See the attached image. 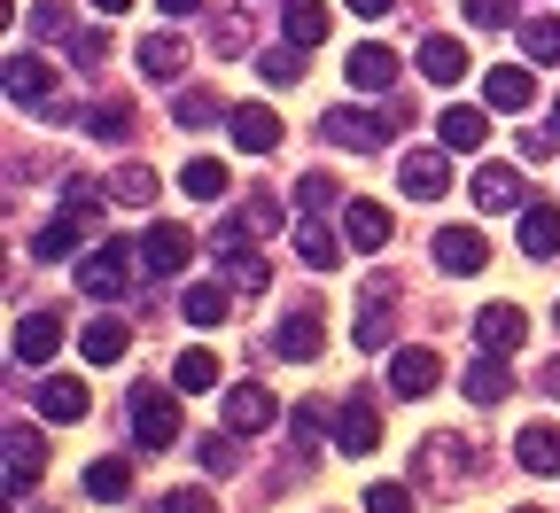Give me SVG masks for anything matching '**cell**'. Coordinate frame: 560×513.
<instances>
[{
	"mask_svg": "<svg viewBox=\"0 0 560 513\" xmlns=\"http://www.w3.org/2000/svg\"><path fill=\"white\" fill-rule=\"evenodd\" d=\"M405 117L412 109H382V102H350V109H327V140L335 149H350V156H374V149H389V140L405 132Z\"/></svg>",
	"mask_w": 560,
	"mask_h": 513,
	"instance_id": "cell-1",
	"label": "cell"
},
{
	"mask_svg": "<svg viewBox=\"0 0 560 513\" xmlns=\"http://www.w3.org/2000/svg\"><path fill=\"white\" fill-rule=\"evenodd\" d=\"M132 272H149V265H140V242H132V249H125V242H94V249L79 257V288H86L94 304H117L125 288H132Z\"/></svg>",
	"mask_w": 560,
	"mask_h": 513,
	"instance_id": "cell-2",
	"label": "cell"
},
{
	"mask_svg": "<svg viewBox=\"0 0 560 513\" xmlns=\"http://www.w3.org/2000/svg\"><path fill=\"white\" fill-rule=\"evenodd\" d=\"M467 467H475L467 435H459V428H436L429 444L412 452V490H459V482H467Z\"/></svg>",
	"mask_w": 560,
	"mask_h": 513,
	"instance_id": "cell-3",
	"label": "cell"
},
{
	"mask_svg": "<svg viewBox=\"0 0 560 513\" xmlns=\"http://www.w3.org/2000/svg\"><path fill=\"white\" fill-rule=\"evenodd\" d=\"M125 412H132V452H172V444H179V397H172V389H149V382H140Z\"/></svg>",
	"mask_w": 560,
	"mask_h": 513,
	"instance_id": "cell-4",
	"label": "cell"
},
{
	"mask_svg": "<svg viewBox=\"0 0 560 513\" xmlns=\"http://www.w3.org/2000/svg\"><path fill=\"white\" fill-rule=\"evenodd\" d=\"M272 350L289 358V365H312L319 350H327V319H319V304H296L289 319L272 327Z\"/></svg>",
	"mask_w": 560,
	"mask_h": 513,
	"instance_id": "cell-5",
	"label": "cell"
},
{
	"mask_svg": "<svg viewBox=\"0 0 560 513\" xmlns=\"http://www.w3.org/2000/svg\"><path fill=\"white\" fill-rule=\"evenodd\" d=\"M187 257H195V234H187V226H172V218H156V226L140 234V265H149L156 280L187 272Z\"/></svg>",
	"mask_w": 560,
	"mask_h": 513,
	"instance_id": "cell-6",
	"label": "cell"
},
{
	"mask_svg": "<svg viewBox=\"0 0 560 513\" xmlns=\"http://www.w3.org/2000/svg\"><path fill=\"white\" fill-rule=\"evenodd\" d=\"M389 234H397V226H389V202H366V195H359V202H342V242L359 249V257H382Z\"/></svg>",
	"mask_w": 560,
	"mask_h": 513,
	"instance_id": "cell-7",
	"label": "cell"
},
{
	"mask_svg": "<svg viewBox=\"0 0 560 513\" xmlns=\"http://www.w3.org/2000/svg\"><path fill=\"white\" fill-rule=\"evenodd\" d=\"M226 132H234L242 156H272V149H280V117H272L265 102H234V109H226Z\"/></svg>",
	"mask_w": 560,
	"mask_h": 513,
	"instance_id": "cell-8",
	"label": "cell"
},
{
	"mask_svg": "<svg viewBox=\"0 0 560 513\" xmlns=\"http://www.w3.org/2000/svg\"><path fill=\"white\" fill-rule=\"evenodd\" d=\"M132 62H140V79H149V86H179L187 79V39L179 32H149Z\"/></svg>",
	"mask_w": 560,
	"mask_h": 513,
	"instance_id": "cell-9",
	"label": "cell"
},
{
	"mask_svg": "<svg viewBox=\"0 0 560 513\" xmlns=\"http://www.w3.org/2000/svg\"><path fill=\"white\" fill-rule=\"evenodd\" d=\"M226 428H234V435H265V428H280V405H272V389H257V382H234V389H226Z\"/></svg>",
	"mask_w": 560,
	"mask_h": 513,
	"instance_id": "cell-10",
	"label": "cell"
},
{
	"mask_svg": "<svg viewBox=\"0 0 560 513\" xmlns=\"http://www.w3.org/2000/svg\"><path fill=\"white\" fill-rule=\"evenodd\" d=\"M436 382H444V358L436 350H420V342L412 350H389V389L397 397H429Z\"/></svg>",
	"mask_w": 560,
	"mask_h": 513,
	"instance_id": "cell-11",
	"label": "cell"
},
{
	"mask_svg": "<svg viewBox=\"0 0 560 513\" xmlns=\"http://www.w3.org/2000/svg\"><path fill=\"white\" fill-rule=\"evenodd\" d=\"M475 342L499 350V358L522 350V342H529V312H522V304H482V312H475Z\"/></svg>",
	"mask_w": 560,
	"mask_h": 513,
	"instance_id": "cell-12",
	"label": "cell"
},
{
	"mask_svg": "<svg viewBox=\"0 0 560 513\" xmlns=\"http://www.w3.org/2000/svg\"><path fill=\"white\" fill-rule=\"evenodd\" d=\"M86 405H94V397H86L79 374H47V382L32 389V412H39V420H86Z\"/></svg>",
	"mask_w": 560,
	"mask_h": 513,
	"instance_id": "cell-13",
	"label": "cell"
},
{
	"mask_svg": "<svg viewBox=\"0 0 560 513\" xmlns=\"http://www.w3.org/2000/svg\"><path fill=\"white\" fill-rule=\"evenodd\" d=\"M342 70H350V86H359V94H389V86H397V55H389L382 39H359Z\"/></svg>",
	"mask_w": 560,
	"mask_h": 513,
	"instance_id": "cell-14",
	"label": "cell"
},
{
	"mask_svg": "<svg viewBox=\"0 0 560 513\" xmlns=\"http://www.w3.org/2000/svg\"><path fill=\"white\" fill-rule=\"evenodd\" d=\"M9 102L16 109H47L55 102V70L39 55H9Z\"/></svg>",
	"mask_w": 560,
	"mask_h": 513,
	"instance_id": "cell-15",
	"label": "cell"
},
{
	"mask_svg": "<svg viewBox=\"0 0 560 513\" xmlns=\"http://www.w3.org/2000/svg\"><path fill=\"white\" fill-rule=\"evenodd\" d=\"M436 140H444L452 156H475L482 140H490V117H482V109H467V102H452V109H436Z\"/></svg>",
	"mask_w": 560,
	"mask_h": 513,
	"instance_id": "cell-16",
	"label": "cell"
},
{
	"mask_svg": "<svg viewBox=\"0 0 560 513\" xmlns=\"http://www.w3.org/2000/svg\"><path fill=\"white\" fill-rule=\"evenodd\" d=\"M482 102H490V109H529V102H537V62H529V70H522V62H499V70L482 79Z\"/></svg>",
	"mask_w": 560,
	"mask_h": 513,
	"instance_id": "cell-17",
	"label": "cell"
},
{
	"mask_svg": "<svg viewBox=\"0 0 560 513\" xmlns=\"http://www.w3.org/2000/svg\"><path fill=\"white\" fill-rule=\"evenodd\" d=\"M444 187H452V156H444V149H412V156H405V195H412V202H436Z\"/></svg>",
	"mask_w": 560,
	"mask_h": 513,
	"instance_id": "cell-18",
	"label": "cell"
},
{
	"mask_svg": "<svg viewBox=\"0 0 560 513\" xmlns=\"http://www.w3.org/2000/svg\"><path fill=\"white\" fill-rule=\"evenodd\" d=\"M55 342H62V319H55V312H32V319H16V335H9L16 365H47Z\"/></svg>",
	"mask_w": 560,
	"mask_h": 513,
	"instance_id": "cell-19",
	"label": "cell"
},
{
	"mask_svg": "<svg viewBox=\"0 0 560 513\" xmlns=\"http://www.w3.org/2000/svg\"><path fill=\"white\" fill-rule=\"evenodd\" d=\"M47 475V452L32 428H9V498H32V482Z\"/></svg>",
	"mask_w": 560,
	"mask_h": 513,
	"instance_id": "cell-20",
	"label": "cell"
},
{
	"mask_svg": "<svg viewBox=\"0 0 560 513\" xmlns=\"http://www.w3.org/2000/svg\"><path fill=\"white\" fill-rule=\"evenodd\" d=\"M79 242H94V226L62 210L55 226H39V234H32V257H39V265H62V257H79Z\"/></svg>",
	"mask_w": 560,
	"mask_h": 513,
	"instance_id": "cell-21",
	"label": "cell"
},
{
	"mask_svg": "<svg viewBox=\"0 0 560 513\" xmlns=\"http://www.w3.org/2000/svg\"><path fill=\"white\" fill-rule=\"evenodd\" d=\"M335 444H342L350 459H366V452L382 444V412H374L366 397H350V405H342V428H335Z\"/></svg>",
	"mask_w": 560,
	"mask_h": 513,
	"instance_id": "cell-22",
	"label": "cell"
},
{
	"mask_svg": "<svg viewBox=\"0 0 560 513\" xmlns=\"http://www.w3.org/2000/svg\"><path fill=\"white\" fill-rule=\"evenodd\" d=\"M436 265H444V272H482V265H490V242H482L475 226H444V234H436Z\"/></svg>",
	"mask_w": 560,
	"mask_h": 513,
	"instance_id": "cell-23",
	"label": "cell"
},
{
	"mask_svg": "<svg viewBox=\"0 0 560 513\" xmlns=\"http://www.w3.org/2000/svg\"><path fill=\"white\" fill-rule=\"evenodd\" d=\"M475 202L482 210H522L529 195H522V172L514 164H475Z\"/></svg>",
	"mask_w": 560,
	"mask_h": 513,
	"instance_id": "cell-24",
	"label": "cell"
},
{
	"mask_svg": "<svg viewBox=\"0 0 560 513\" xmlns=\"http://www.w3.org/2000/svg\"><path fill=\"white\" fill-rule=\"evenodd\" d=\"M522 257H560V210L552 202H522Z\"/></svg>",
	"mask_w": 560,
	"mask_h": 513,
	"instance_id": "cell-25",
	"label": "cell"
},
{
	"mask_svg": "<svg viewBox=\"0 0 560 513\" xmlns=\"http://www.w3.org/2000/svg\"><path fill=\"white\" fill-rule=\"evenodd\" d=\"M420 79H436V86H459V79H467V47H459L452 32L420 39Z\"/></svg>",
	"mask_w": 560,
	"mask_h": 513,
	"instance_id": "cell-26",
	"label": "cell"
},
{
	"mask_svg": "<svg viewBox=\"0 0 560 513\" xmlns=\"http://www.w3.org/2000/svg\"><path fill=\"white\" fill-rule=\"evenodd\" d=\"M280 32H289L296 47H319L335 32V16H327V0H280Z\"/></svg>",
	"mask_w": 560,
	"mask_h": 513,
	"instance_id": "cell-27",
	"label": "cell"
},
{
	"mask_svg": "<svg viewBox=\"0 0 560 513\" xmlns=\"http://www.w3.org/2000/svg\"><path fill=\"white\" fill-rule=\"evenodd\" d=\"M342 249H350V242L327 226V218H304V226H296V257H304L312 272H335V265H342Z\"/></svg>",
	"mask_w": 560,
	"mask_h": 513,
	"instance_id": "cell-28",
	"label": "cell"
},
{
	"mask_svg": "<svg viewBox=\"0 0 560 513\" xmlns=\"http://www.w3.org/2000/svg\"><path fill=\"white\" fill-rule=\"evenodd\" d=\"M506 397H514V374L499 365V350H482L467 365V405H506Z\"/></svg>",
	"mask_w": 560,
	"mask_h": 513,
	"instance_id": "cell-29",
	"label": "cell"
},
{
	"mask_svg": "<svg viewBox=\"0 0 560 513\" xmlns=\"http://www.w3.org/2000/svg\"><path fill=\"white\" fill-rule=\"evenodd\" d=\"M125 342H132L125 319H86V327H79V358H86V365H117Z\"/></svg>",
	"mask_w": 560,
	"mask_h": 513,
	"instance_id": "cell-30",
	"label": "cell"
},
{
	"mask_svg": "<svg viewBox=\"0 0 560 513\" xmlns=\"http://www.w3.org/2000/svg\"><path fill=\"white\" fill-rule=\"evenodd\" d=\"M179 312H187V327H219V319L234 312V288H226V280H202V288H187V296H179Z\"/></svg>",
	"mask_w": 560,
	"mask_h": 513,
	"instance_id": "cell-31",
	"label": "cell"
},
{
	"mask_svg": "<svg viewBox=\"0 0 560 513\" xmlns=\"http://www.w3.org/2000/svg\"><path fill=\"white\" fill-rule=\"evenodd\" d=\"M514 459L529 475H560V428H522L514 435Z\"/></svg>",
	"mask_w": 560,
	"mask_h": 513,
	"instance_id": "cell-32",
	"label": "cell"
},
{
	"mask_svg": "<svg viewBox=\"0 0 560 513\" xmlns=\"http://www.w3.org/2000/svg\"><path fill=\"white\" fill-rule=\"evenodd\" d=\"M86 498L125 505V498H132V459H94V467H86Z\"/></svg>",
	"mask_w": 560,
	"mask_h": 513,
	"instance_id": "cell-33",
	"label": "cell"
},
{
	"mask_svg": "<svg viewBox=\"0 0 560 513\" xmlns=\"http://www.w3.org/2000/svg\"><path fill=\"white\" fill-rule=\"evenodd\" d=\"M304 55H312V47H296V39L265 47V55H257V79H265V86H296V79H304Z\"/></svg>",
	"mask_w": 560,
	"mask_h": 513,
	"instance_id": "cell-34",
	"label": "cell"
},
{
	"mask_svg": "<svg viewBox=\"0 0 560 513\" xmlns=\"http://www.w3.org/2000/svg\"><path fill=\"white\" fill-rule=\"evenodd\" d=\"M86 132H94V140H109V149H125V140H132V102H117V94H109V102H94V109H86Z\"/></svg>",
	"mask_w": 560,
	"mask_h": 513,
	"instance_id": "cell-35",
	"label": "cell"
},
{
	"mask_svg": "<svg viewBox=\"0 0 560 513\" xmlns=\"http://www.w3.org/2000/svg\"><path fill=\"white\" fill-rule=\"evenodd\" d=\"M32 39L39 47H70V39H79V16H70L62 0H39V9H32Z\"/></svg>",
	"mask_w": 560,
	"mask_h": 513,
	"instance_id": "cell-36",
	"label": "cell"
},
{
	"mask_svg": "<svg viewBox=\"0 0 560 513\" xmlns=\"http://www.w3.org/2000/svg\"><path fill=\"white\" fill-rule=\"evenodd\" d=\"M109 202H125V210H149V202H156V172H149V164H125V172H109Z\"/></svg>",
	"mask_w": 560,
	"mask_h": 513,
	"instance_id": "cell-37",
	"label": "cell"
},
{
	"mask_svg": "<svg viewBox=\"0 0 560 513\" xmlns=\"http://www.w3.org/2000/svg\"><path fill=\"white\" fill-rule=\"evenodd\" d=\"M179 187H187L195 202H226V187H234V172H226V164H210V156H195V164L179 172Z\"/></svg>",
	"mask_w": 560,
	"mask_h": 513,
	"instance_id": "cell-38",
	"label": "cell"
},
{
	"mask_svg": "<svg viewBox=\"0 0 560 513\" xmlns=\"http://www.w3.org/2000/svg\"><path fill=\"white\" fill-rule=\"evenodd\" d=\"M389 335H397L389 296H366V312H359V350H389Z\"/></svg>",
	"mask_w": 560,
	"mask_h": 513,
	"instance_id": "cell-39",
	"label": "cell"
},
{
	"mask_svg": "<svg viewBox=\"0 0 560 513\" xmlns=\"http://www.w3.org/2000/svg\"><path fill=\"white\" fill-rule=\"evenodd\" d=\"M522 55L529 62H560V16H522Z\"/></svg>",
	"mask_w": 560,
	"mask_h": 513,
	"instance_id": "cell-40",
	"label": "cell"
},
{
	"mask_svg": "<svg viewBox=\"0 0 560 513\" xmlns=\"http://www.w3.org/2000/svg\"><path fill=\"white\" fill-rule=\"evenodd\" d=\"M226 109H219V94H202V86H187L179 102H172V125H187V132H202V125H219Z\"/></svg>",
	"mask_w": 560,
	"mask_h": 513,
	"instance_id": "cell-41",
	"label": "cell"
},
{
	"mask_svg": "<svg viewBox=\"0 0 560 513\" xmlns=\"http://www.w3.org/2000/svg\"><path fill=\"white\" fill-rule=\"evenodd\" d=\"M172 382H179V389H219V358H210V350H179Z\"/></svg>",
	"mask_w": 560,
	"mask_h": 513,
	"instance_id": "cell-42",
	"label": "cell"
},
{
	"mask_svg": "<svg viewBox=\"0 0 560 513\" xmlns=\"http://www.w3.org/2000/svg\"><path fill=\"white\" fill-rule=\"evenodd\" d=\"M219 265H226V288H249V296H257V288H265V257H257L249 242H242V249H226Z\"/></svg>",
	"mask_w": 560,
	"mask_h": 513,
	"instance_id": "cell-43",
	"label": "cell"
},
{
	"mask_svg": "<svg viewBox=\"0 0 560 513\" xmlns=\"http://www.w3.org/2000/svg\"><path fill=\"white\" fill-rule=\"evenodd\" d=\"M335 195H342V187H335L327 172H304V179H296V210H304V218H327Z\"/></svg>",
	"mask_w": 560,
	"mask_h": 513,
	"instance_id": "cell-44",
	"label": "cell"
},
{
	"mask_svg": "<svg viewBox=\"0 0 560 513\" xmlns=\"http://www.w3.org/2000/svg\"><path fill=\"white\" fill-rule=\"evenodd\" d=\"M210 47H219V55H242V47H249V16H242V9L210 16Z\"/></svg>",
	"mask_w": 560,
	"mask_h": 513,
	"instance_id": "cell-45",
	"label": "cell"
},
{
	"mask_svg": "<svg viewBox=\"0 0 560 513\" xmlns=\"http://www.w3.org/2000/svg\"><path fill=\"white\" fill-rule=\"evenodd\" d=\"M70 62H79L86 79H94V70L109 62V32H79V39H70Z\"/></svg>",
	"mask_w": 560,
	"mask_h": 513,
	"instance_id": "cell-46",
	"label": "cell"
},
{
	"mask_svg": "<svg viewBox=\"0 0 560 513\" xmlns=\"http://www.w3.org/2000/svg\"><path fill=\"white\" fill-rule=\"evenodd\" d=\"M319 420H327V405H319V397L289 412V435H296V452H312V444H319Z\"/></svg>",
	"mask_w": 560,
	"mask_h": 513,
	"instance_id": "cell-47",
	"label": "cell"
},
{
	"mask_svg": "<svg viewBox=\"0 0 560 513\" xmlns=\"http://www.w3.org/2000/svg\"><path fill=\"white\" fill-rule=\"evenodd\" d=\"M202 467L210 475H234L242 467V444H234V435H202Z\"/></svg>",
	"mask_w": 560,
	"mask_h": 513,
	"instance_id": "cell-48",
	"label": "cell"
},
{
	"mask_svg": "<svg viewBox=\"0 0 560 513\" xmlns=\"http://www.w3.org/2000/svg\"><path fill=\"white\" fill-rule=\"evenodd\" d=\"M467 24H475V32H499V24H514V0H467Z\"/></svg>",
	"mask_w": 560,
	"mask_h": 513,
	"instance_id": "cell-49",
	"label": "cell"
},
{
	"mask_svg": "<svg viewBox=\"0 0 560 513\" xmlns=\"http://www.w3.org/2000/svg\"><path fill=\"white\" fill-rule=\"evenodd\" d=\"M149 513H219V498H210V490H172V498H156Z\"/></svg>",
	"mask_w": 560,
	"mask_h": 513,
	"instance_id": "cell-50",
	"label": "cell"
},
{
	"mask_svg": "<svg viewBox=\"0 0 560 513\" xmlns=\"http://www.w3.org/2000/svg\"><path fill=\"white\" fill-rule=\"evenodd\" d=\"M366 513H412V490L405 482H374L366 490Z\"/></svg>",
	"mask_w": 560,
	"mask_h": 513,
	"instance_id": "cell-51",
	"label": "cell"
},
{
	"mask_svg": "<svg viewBox=\"0 0 560 513\" xmlns=\"http://www.w3.org/2000/svg\"><path fill=\"white\" fill-rule=\"evenodd\" d=\"M552 140H560L552 125H545V132H522V156H529V164H537V156H552Z\"/></svg>",
	"mask_w": 560,
	"mask_h": 513,
	"instance_id": "cell-52",
	"label": "cell"
},
{
	"mask_svg": "<svg viewBox=\"0 0 560 513\" xmlns=\"http://www.w3.org/2000/svg\"><path fill=\"white\" fill-rule=\"evenodd\" d=\"M537 389H545V397H560V358H545V365H537Z\"/></svg>",
	"mask_w": 560,
	"mask_h": 513,
	"instance_id": "cell-53",
	"label": "cell"
},
{
	"mask_svg": "<svg viewBox=\"0 0 560 513\" xmlns=\"http://www.w3.org/2000/svg\"><path fill=\"white\" fill-rule=\"evenodd\" d=\"M350 9H359V16H389V9H397V0H350Z\"/></svg>",
	"mask_w": 560,
	"mask_h": 513,
	"instance_id": "cell-54",
	"label": "cell"
},
{
	"mask_svg": "<svg viewBox=\"0 0 560 513\" xmlns=\"http://www.w3.org/2000/svg\"><path fill=\"white\" fill-rule=\"evenodd\" d=\"M156 9H164V16H195V9H202V0H156Z\"/></svg>",
	"mask_w": 560,
	"mask_h": 513,
	"instance_id": "cell-55",
	"label": "cell"
},
{
	"mask_svg": "<svg viewBox=\"0 0 560 513\" xmlns=\"http://www.w3.org/2000/svg\"><path fill=\"white\" fill-rule=\"evenodd\" d=\"M94 9H102V16H125V9H132V0H94Z\"/></svg>",
	"mask_w": 560,
	"mask_h": 513,
	"instance_id": "cell-56",
	"label": "cell"
},
{
	"mask_svg": "<svg viewBox=\"0 0 560 513\" xmlns=\"http://www.w3.org/2000/svg\"><path fill=\"white\" fill-rule=\"evenodd\" d=\"M552 132H560V94H552Z\"/></svg>",
	"mask_w": 560,
	"mask_h": 513,
	"instance_id": "cell-57",
	"label": "cell"
},
{
	"mask_svg": "<svg viewBox=\"0 0 560 513\" xmlns=\"http://www.w3.org/2000/svg\"><path fill=\"white\" fill-rule=\"evenodd\" d=\"M514 513H537V505H514Z\"/></svg>",
	"mask_w": 560,
	"mask_h": 513,
	"instance_id": "cell-58",
	"label": "cell"
},
{
	"mask_svg": "<svg viewBox=\"0 0 560 513\" xmlns=\"http://www.w3.org/2000/svg\"><path fill=\"white\" fill-rule=\"evenodd\" d=\"M552 319H560V312H552Z\"/></svg>",
	"mask_w": 560,
	"mask_h": 513,
	"instance_id": "cell-59",
	"label": "cell"
}]
</instances>
